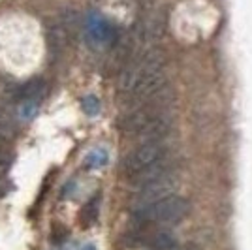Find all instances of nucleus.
I'll use <instances>...</instances> for the list:
<instances>
[{
    "mask_svg": "<svg viewBox=\"0 0 252 250\" xmlns=\"http://www.w3.org/2000/svg\"><path fill=\"white\" fill-rule=\"evenodd\" d=\"M19 117L25 119V121H31L32 117L38 111V105L40 102L38 100H25V102H19Z\"/></svg>",
    "mask_w": 252,
    "mask_h": 250,
    "instance_id": "f8f14e48",
    "label": "nucleus"
},
{
    "mask_svg": "<svg viewBox=\"0 0 252 250\" xmlns=\"http://www.w3.org/2000/svg\"><path fill=\"white\" fill-rule=\"evenodd\" d=\"M166 57L158 49H151L141 59L128 64L119 77V91L128 100L145 104L166 91Z\"/></svg>",
    "mask_w": 252,
    "mask_h": 250,
    "instance_id": "f257e3e1",
    "label": "nucleus"
},
{
    "mask_svg": "<svg viewBox=\"0 0 252 250\" xmlns=\"http://www.w3.org/2000/svg\"><path fill=\"white\" fill-rule=\"evenodd\" d=\"M119 130L128 136H136L143 141H157L168 136L171 117L157 104H139L119 119Z\"/></svg>",
    "mask_w": 252,
    "mask_h": 250,
    "instance_id": "f03ea898",
    "label": "nucleus"
},
{
    "mask_svg": "<svg viewBox=\"0 0 252 250\" xmlns=\"http://www.w3.org/2000/svg\"><path fill=\"white\" fill-rule=\"evenodd\" d=\"M81 107H83V111L89 117H96V115L100 113V100L96 98V96H85L83 100H81Z\"/></svg>",
    "mask_w": 252,
    "mask_h": 250,
    "instance_id": "ddd939ff",
    "label": "nucleus"
},
{
    "mask_svg": "<svg viewBox=\"0 0 252 250\" xmlns=\"http://www.w3.org/2000/svg\"><path fill=\"white\" fill-rule=\"evenodd\" d=\"M98 198H93L87 205L83 207V211H81V222H83L85 226H91L93 222H94L96 219H98Z\"/></svg>",
    "mask_w": 252,
    "mask_h": 250,
    "instance_id": "9d476101",
    "label": "nucleus"
},
{
    "mask_svg": "<svg viewBox=\"0 0 252 250\" xmlns=\"http://www.w3.org/2000/svg\"><path fill=\"white\" fill-rule=\"evenodd\" d=\"M149 245H151L153 250H173L177 247L173 235L168 233V231H160L157 235H153V237L149 239Z\"/></svg>",
    "mask_w": 252,
    "mask_h": 250,
    "instance_id": "1a4fd4ad",
    "label": "nucleus"
},
{
    "mask_svg": "<svg viewBox=\"0 0 252 250\" xmlns=\"http://www.w3.org/2000/svg\"><path fill=\"white\" fill-rule=\"evenodd\" d=\"M189 201L181 196L171 194L168 198L160 199L157 203L145 209L134 211V219L137 224H149V222H160V224H177L189 215Z\"/></svg>",
    "mask_w": 252,
    "mask_h": 250,
    "instance_id": "20e7f679",
    "label": "nucleus"
},
{
    "mask_svg": "<svg viewBox=\"0 0 252 250\" xmlns=\"http://www.w3.org/2000/svg\"><path fill=\"white\" fill-rule=\"evenodd\" d=\"M175 185H177V177L175 173H169L166 177L157 179L153 183H149L145 187L139 188L136 199H134V211H139V209H145L153 203H157L160 199L171 196V192L175 190Z\"/></svg>",
    "mask_w": 252,
    "mask_h": 250,
    "instance_id": "39448f33",
    "label": "nucleus"
},
{
    "mask_svg": "<svg viewBox=\"0 0 252 250\" xmlns=\"http://www.w3.org/2000/svg\"><path fill=\"white\" fill-rule=\"evenodd\" d=\"M45 91H47V85L43 79H32L27 85H23L17 89V100L19 102H25V100H42L45 96Z\"/></svg>",
    "mask_w": 252,
    "mask_h": 250,
    "instance_id": "0eeeda50",
    "label": "nucleus"
},
{
    "mask_svg": "<svg viewBox=\"0 0 252 250\" xmlns=\"http://www.w3.org/2000/svg\"><path fill=\"white\" fill-rule=\"evenodd\" d=\"M15 119L13 115L0 105V139H8L15 134Z\"/></svg>",
    "mask_w": 252,
    "mask_h": 250,
    "instance_id": "6e6552de",
    "label": "nucleus"
},
{
    "mask_svg": "<svg viewBox=\"0 0 252 250\" xmlns=\"http://www.w3.org/2000/svg\"><path fill=\"white\" fill-rule=\"evenodd\" d=\"M85 34H87V40L93 43V45H100V43L109 42L113 38V29L109 27V23L105 21L102 15L93 13L89 17V21H87Z\"/></svg>",
    "mask_w": 252,
    "mask_h": 250,
    "instance_id": "423d86ee",
    "label": "nucleus"
},
{
    "mask_svg": "<svg viewBox=\"0 0 252 250\" xmlns=\"http://www.w3.org/2000/svg\"><path fill=\"white\" fill-rule=\"evenodd\" d=\"M169 147L164 139H158V141H143L139 147H136L134 151H130L123 162V173L128 179L137 177L139 173L147 171L151 167L158 166L162 162L169 160Z\"/></svg>",
    "mask_w": 252,
    "mask_h": 250,
    "instance_id": "7ed1b4c3",
    "label": "nucleus"
},
{
    "mask_svg": "<svg viewBox=\"0 0 252 250\" xmlns=\"http://www.w3.org/2000/svg\"><path fill=\"white\" fill-rule=\"evenodd\" d=\"M85 164H87V167H91V169L104 167L105 164H107V153H105L104 149H96V151H93V153L87 156Z\"/></svg>",
    "mask_w": 252,
    "mask_h": 250,
    "instance_id": "9b49d317",
    "label": "nucleus"
},
{
    "mask_svg": "<svg viewBox=\"0 0 252 250\" xmlns=\"http://www.w3.org/2000/svg\"><path fill=\"white\" fill-rule=\"evenodd\" d=\"M79 250H96V247H94V245H91V243H89V245H85V247H81Z\"/></svg>",
    "mask_w": 252,
    "mask_h": 250,
    "instance_id": "4468645a",
    "label": "nucleus"
}]
</instances>
